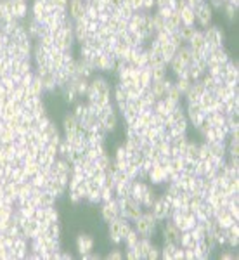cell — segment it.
Wrapping results in <instances>:
<instances>
[{
    "label": "cell",
    "mask_w": 239,
    "mask_h": 260,
    "mask_svg": "<svg viewBox=\"0 0 239 260\" xmlns=\"http://www.w3.org/2000/svg\"><path fill=\"white\" fill-rule=\"evenodd\" d=\"M125 255L121 253V251H113V253H109L108 255V258H123Z\"/></svg>",
    "instance_id": "obj_11"
},
{
    "label": "cell",
    "mask_w": 239,
    "mask_h": 260,
    "mask_svg": "<svg viewBox=\"0 0 239 260\" xmlns=\"http://www.w3.org/2000/svg\"><path fill=\"white\" fill-rule=\"evenodd\" d=\"M203 31V37H205V42H206V47L208 49H215V47H224V31H222L218 26L215 25H210L206 26Z\"/></svg>",
    "instance_id": "obj_5"
},
{
    "label": "cell",
    "mask_w": 239,
    "mask_h": 260,
    "mask_svg": "<svg viewBox=\"0 0 239 260\" xmlns=\"http://www.w3.org/2000/svg\"><path fill=\"white\" fill-rule=\"evenodd\" d=\"M160 232H162L163 238V245H174L180 246V239H182V232L180 227L174 222L172 219H167L163 222H160Z\"/></svg>",
    "instance_id": "obj_3"
},
{
    "label": "cell",
    "mask_w": 239,
    "mask_h": 260,
    "mask_svg": "<svg viewBox=\"0 0 239 260\" xmlns=\"http://www.w3.org/2000/svg\"><path fill=\"white\" fill-rule=\"evenodd\" d=\"M78 251L85 257V253H90L94 250V238L90 234H80L76 239Z\"/></svg>",
    "instance_id": "obj_8"
},
{
    "label": "cell",
    "mask_w": 239,
    "mask_h": 260,
    "mask_svg": "<svg viewBox=\"0 0 239 260\" xmlns=\"http://www.w3.org/2000/svg\"><path fill=\"white\" fill-rule=\"evenodd\" d=\"M196 31H198V26L196 25H182L179 28V35L182 37L184 43H187L191 38H193V35L196 33Z\"/></svg>",
    "instance_id": "obj_10"
},
{
    "label": "cell",
    "mask_w": 239,
    "mask_h": 260,
    "mask_svg": "<svg viewBox=\"0 0 239 260\" xmlns=\"http://www.w3.org/2000/svg\"><path fill=\"white\" fill-rule=\"evenodd\" d=\"M213 13L215 9L208 4V0L203 4H199V6L194 7V18H196V26L201 30H205L206 26L211 25V21H213Z\"/></svg>",
    "instance_id": "obj_4"
},
{
    "label": "cell",
    "mask_w": 239,
    "mask_h": 260,
    "mask_svg": "<svg viewBox=\"0 0 239 260\" xmlns=\"http://www.w3.org/2000/svg\"><path fill=\"white\" fill-rule=\"evenodd\" d=\"M222 11H224V18L227 19L229 23H234L237 18V6H234V4L230 2H225L224 6L220 7Z\"/></svg>",
    "instance_id": "obj_9"
},
{
    "label": "cell",
    "mask_w": 239,
    "mask_h": 260,
    "mask_svg": "<svg viewBox=\"0 0 239 260\" xmlns=\"http://www.w3.org/2000/svg\"><path fill=\"white\" fill-rule=\"evenodd\" d=\"M101 217L106 220V222H111L113 219L120 217V205L118 202H108L101 208Z\"/></svg>",
    "instance_id": "obj_6"
},
{
    "label": "cell",
    "mask_w": 239,
    "mask_h": 260,
    "mask_svg": "<svg viewBox=\"0 0 239 260\" xmlns=\"http://www.w3.org/2000/svg\"><path fill=\"white\" fill-rule=\"evenodd\" d=\"M118 205H120V215L123 217V219L130 220V222H134V220H137L140 215L144 214L142 203H140L139 200H135L134 196H125V198H120Z\"/></svg>",
    "instance_id": "obj_2"
},
{
    "label": "cell",
    "mask_w": 239,
    "mask_h": 260,
    "mask_svg": "<svg viewBox=\"0 0 239 260\" xmlns=\"http://www.w3.org/2000/svg\"><path fill=\"white\" fill-rule=\"evenodd\" d=\"M85 13H87V9H85L84 0H69V14L75 21H84Z\"/></svg>",
    "instance_id": "obj_7"
},
{
    "label": "cell",
    "mask_w": 239,
    "mask_h": 260,
    "mask_svg": "<svg viewBox=\"0 0 239 260\" xmlns=\"http://www.w3.org/2000/svg\"><path fill=\"white\" fill-rule=\"evenodd\" d=\"M160 222L152 217L149 210H144V214L139 217L137 220H134V231L139 234V238H149L152 239V236L158 231Z\"/></svg>",
    "instance_id": "obj_1"
}]
</instances>
